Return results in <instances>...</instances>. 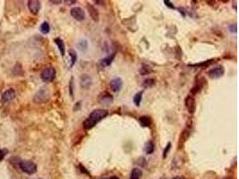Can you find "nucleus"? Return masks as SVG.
Returning a JSON list of instances; mask_svg holds the SVG:
<instances>
[{"label": "nucleus", "instance_id": "obj_9", "mask_svg": "<svg viewBox=\"0 0 239 179\" xmlns=\"http://www.w3.org/2000/svg\"><path fill=\"white\" fill-rule=\"evenodd\" d=\"M40 2L38 0H30L28 1V8L30 12L33 15H38L40 10Z\"/></svg>", "mask_w": 239, "mask_h": 179}, {"label": "nucleus", "instance_id": "obj_34", "mask_svg": "<svg viewBox=\"0 0 239 179\" xmlns=\"http://www.w3.org/2000/svg\"><path fill=\"white\" fill-rule=\"evenodd\" d=\"M51 3H55V4H60L61 1H50Z\"/></svg>", "mask_w": 239, "mask_h": 179}, {"label": "nucleus", "instance_id": "obj_8", "mask_svg": "<svg viewBox=\"0 0 239 179\" xmlns=\"http://www.w3.org/2000/svg\"><path fill=\"white\" fill-rule=\"evenodd\" d=\"M99 101H100V103H101L103 105H109L114 101V98L111 94L109 93V92L104 91V92H102V93L100 94Z\"/></svg>", "mask_w": 239, "mask_h": 179}, {"label": "nucleus", "instance_id": "obj_5", "mask_svg": "<svg viewBox=\"0 0 239 179\" xmlns=\"http://www.w3.org/2000/svg\"><path fill=\"white\" fill-rule=\"evenodd\" d=\"M225 73V68L222 65H218L216 67H213L208 72V75L211 79H219L222 77Z\"/></svg>", "mask_w": 239, "mask_h": 179}, {"label": "nucleus", "instance_id": "obj_13", "mask_svg": "<svg viewBox=\"0 0 239 179\" xmlns=\"http://www.w3.org/2000/svg\"><path fill=\"white\" fill-rule=\"evenodd\" d=\"M15 97V91L14 89H9L7 90H5L4 93L2 94V101L3 102H9L11 100H13Z\"/></svg>", "mask_w": 239, "mask_h": 179}, {"label": "nucleus", "instance_id": "obj_10", "mask_svg": "<svg viewBox=\"0 0 239 179\" xmlns=\"http://www.w3.org/2000/svg\"><path fill=\"white\" fill-rule=\"evenodd\" d=\"M109 86L113 91H119L123 87V81L120 77H116L110 81Z\"/></svg>", "mask_w": 239, "mask_h": 179}, {"label": "nucleus", "instance_id": "obj_12", "mask_svg": "<svg viewBox=\"0 0 239 179\" xmlns=\"http://www.w3.org/2000/svg\"><path fill=\"white\" fill-rule=\"evenodd\" d=\"M116 57V53H112V54H110L108 55V57H106L105 58H103L100 61V63H99V66L100 67L101 69L103 68H106V67H108V65H111V63L113 62V60Z\"/></svg>", "mask_w": 239, "mask_h": 179}, {"label": "nucleus", "instance_id": "obj_25", "mask_svg": "<svg viewBox=\"0 0 239 179\" xmlns=\"http://www.w3.org/2000/svg\"><path fill=\"white\" fill-rule=\"evenodd\" d=\"M171 146H172V144H171V143H170V141H169V143H168L167 146L165 147V149H164V151H163V159H164L167 158V156H168V153L169 152V151H170V149H171Z\"/></svg>", "mask_w": 239, "mask_h": 179}, {"label": "nucleus", "instance_id": "obj_19", "mask_svg": "<svg viewBox=\"0 0 239 179\" xmlns=\"http://www.w3.org/2000/svg\"><path fill=\"white\" fill-rule=\"evenodd\" d=\"M143 90L138 91L137 93L133 96V103L136 107H139L141 105V102H142V98H143Z\"/></svg>", "mask_w": 239, "mask_h": 179}, {"label": "nucleus", "instance_id": "obj_31", "mask_svg": "<svg viewBox=\"0 0 239 179\" xmlns=\"http://www.w3.org/2000/svg\"><path fill=\"white\" fill-rule=\"evenodd\" d=\"M173 179H186L185 176H177L176 177H174Z\"/></svg>", "mask_w": 239, "mask_h": 179}, {"label": "nucleus", "instance_id": "obj_27", "mask_svg": "<svg viewBox=\"0 0 239 179\" xmlns=\"http://www.w3.org/2000/svg\"><path fill=\"white\" fill-rule=\"evenodd\" d=\"M228 29L231 32H234V33H236L237 32V26H236V23H234V24H231V25L228 26Z\"/></svg>", "mask_w": 239, "mask_h": 179}, {"label": "nucleus", "instance_id": "obj_16", "mask_svg": "<svg viewBox=\"0 0 239 179\" xmlns=\"http://www.w3.org/2000/svg\"><path fill=\"white\" fill-rule=\"evenodd\" d=\"M139 122H140V125H142V127H150L152 123L151 117L147 116H141L139 118Z\"/></svg>", "mask_w": 239, "mask_h": 179}, {"label": "nucleus", "instance_id": "obj_29", "mask_svg": "<svg viewBox=\"0 0 239 179\" xmlns=\"http://www.w3.org/2000/svg\"><path fill=\"white\" fill-rule=\"evenodd\" d=\"M164 3H165V5H166L168 7H169L171 9H175V5L172 3H171V1H167V0H165Z\"/></svg>", "mask_w": 239, "mask_h": 179}, {"label": "nucleus", "instance_id": "obj_28", "mask_svg": "<svg viewBox=\"0 0 239 179\" xmlns=\"http://www.w3.org/2000/svg\"><path fill=\"white\" fill-rule=\"evenodd\" d=\"M79 168H80V170H81V172H82V173H84V174H86V175H90V174H89V172H88V170H87L86 168H85L82 164H80V165H79Z\"/></svg>", "mask_w": 239, "mask_h": 179}, {"label": "nucleus", "instance_id": "obj_32", "mask_svg": "<svg viewBox=\"0 0 239 179\" xmlns=\"http://www.w3.org/2000/svg\"><path fill=\"white\" fill-rule=\"evenodd\" d=\"M66 3V5H73V4H75L76 1H65Z\"/></svg>", "mask_w": 239, "mask_h": 179}, {"label": "nucleus", "instance_id": "obj_20", "mask_svg": "<svg viewBox=\"0 0 239 179\" xmlns=\"http://www.w3.org/2000/svg\"><path fill=\"white\" fill-rule=\"evenodd\" d=\"M143 176V171L140 168H133L131 172L130 179H140Z\"/></svg>", "mask_w": 239, "mask_h": 179}, {"label": "nucleus", "instance_id": "obj_6", "mask_svg": "<svg viewBox=\"0 0 239 179\" xmlns=\"http://www.w3.org/2000/svg\"><path fill=\"white\" fill-rule=\"evenodd\" d=\"M71 15L75 18L77 21H83L86 17V15H85V12L81 8V7H73L70 11Z\"/></svg>", "mask_w": 239, "mask_h": 179}, {"label": "nucleus", "instance_id": "obj_35", "mask_svg": "<svg viewBox=\"0 0 239 179\" xmlns=\"http://www.w3.org/2000/svg\"><path fill=\"white\" fill-rule=\"evenodd\" d=\"M222 179H233V178L230 177V176H226V177H224V178H222Z\"/></svg>", "mask_w": 239, "mask_h": 179}, {"label": "nucleus", "instance_id": "obj_21", "mask_svg": "<svg viewBox=\"0 0 239 179\" xmlns=\"http://www.w3.org/2000/svg\"><path fill=\"white\" fill-rule=\"evenodd\" d=\"M40 32L43 34H48V32H50V24H48V22H43L41 23V25H40Z\"/></svg>", "mask_w": 239, "mask_h": 179}, {"label": "nucleus", "instance_id": "obj_11", "mask_svg": "<svg viewBox=\"0 0 239 179\" xmlns=\"http://www.w3.org/2000/svg\"><path fill=\"white\" fill-rule=\"evenodd\" d=\"M87 10L89 12V15H90V18L94 22H98L100 21V13H99V11L97 10L96 7H94L92 5L88 4L87 5Z\"/></svg>", "mask_w": 239, "mask_h": 179}, {"label": "nucleus", "instance_id": "obj_15", "mask_svg": "<svg viewBox=\"0 0 239 179\" xmlns=\"http://www.w3.org/2000/svg\"><path fill=\"white\" fill-rule=\"evenodd\" d=\"M54 42L56 43L58 49H59V51H60V54L62 57H65V42L62 39H60V38H56L54 40Z\"/></svg>", "mask_w": 239, "mask_h": 179}, {"label": "nucleus", "instance_id": "obj_7", "mask_svg": "<svg viewBox=\"0 0 239 179\" xmlns=\"http://www.w3.org/2000/svg\"><path fill=\"white\" fill-rule=\"evenodd\" d=\"M185 104H186V108L188 110V112L190 114H193L194 111L196 109V102H195V98L191 96V95H188L186 98V100H185Z\"/></svg>", "mask_w": 239, "mask_h": 179}, {"label": "nucleus", "instance_id": "obj_14", "mask_svg": "<svg viewBox=\"0 0 239 179\" xmlns=\"http://www.w3.org/2000/svg\"><path fill=\"white\" fill-rule=\"evenodd\" d=\"M91 83H92V79L88 75H83L81 78H80V84L84 89L89 88L91 85Z\"/></svg>", "mask_w": 239, "mask_h": 179}, {"label": "nucleus", "instance_id": "obj_24", "mask_svg": "<svg viewBox=\"0 0 239 179\" xmlns=\"http://www.w3.org/2000/svg\"><path fill=\"white\" fill-rule=\"evenodd\" d=\"M78 48L81 49L82 51H85L87 49V48H88V43H87V41L85 40H82L81 41H80L79 43H78Z\"/></svg>", "mask_w": 239, "mask_h": 179}, {"label": "nucleus", "instance_id": "obj_33", "mask_svg": "<svg viewBox=\"0 0 239 179\" xmlns=\"http://www.w3.org/2000/svg\"><path fill=\"white\" fill-rule=\"evenodd\" d=\"M105 179H118V176H113L111 177H108V178H105Z\"/></svg>", "mask_w": 239, "mask_h": 179}, {"label": "nucleus", "instance_id": "obj_18", "mask_svg": "<svg viewBox=\"0 0 239 179\" xmlns=\"http://www.w3.org/2000/svg\"><path fill=\"white\" fill-rule=\"evenodd\" d=\"M155 150V146L154 143H153V141H148L144 145V151L146 154H151L153 153Z\"/></svg>", "mask_w": 239, "mask_h": 179}, {"label": "nucleus", "instance_id": "obj_2", "mask_svg": "<svg viewBox=\"0 0 239 179\" xmlns=\"http://www.w3.org/2000/svg\"><path fill=\"white\" fill-rule=\"evenodd\" d=\"M19 166L22 171L28 175H32L37 171V165L30 160H22L19 163Z\"/></svg>", "mask_w": 239, "mask_h": 179}, {"label": "nucleus", "instance_id": "obj_3", "mask_svg": "<svg viewBox=\"0 0 239 179\" xmlns=\"http://www.w3.org/2000/svg\"><path fill=\"white\" fill-rule=\"evenodd\" d=\"M56 75H57L56 69L52 66H50V67H47V68H45L41 72L40 78L44 83H50L56 78Z\"/></svg>", "mask_w": 239, "mask_h": 179}, {"label": "nucleus", "instance_id": "obj_23", "mask_svg": "<svg viewBox=\"0 0 239 179\" xmlns=\"http://www.w3.org/2000/svg\"><path fill=\"white\" fill-rule=\"evenodd\" d=\"M154 84H155V80L152 78H148L143 81V86L145 89H148V88H151Z\"/></svg>", "mask_w": 239, "mask_h": 179}, {"label": "nucleus", "instance_id": "obj_4", "mask_svg": "<svg viewBox=\"0 0 239 179\" xmlns=\"http://www.w3.org/2000/svg\"><path fill=\"white\" fill-rule=\"evenodd\" d=\"M48 98H50V92H48V90L46 88H42L36 93V95L34 97V101L38 102V103H41V102L47 101Z\"/></svg>", "mask_w": 239, "mask_h": 179}, {"label": "nucleus", "instance_id": "obj_17", "mask_svg": "<svg viewBox=\"0 0 239 179\" xmlns=\"http://www.w3.org/2000/svg\"><path fill=\"white\" fill-rule=\"evenodd\" d=\"M68 54H69V57H70V67H73V65H75L76 61H77V53L75 49L70 48L68 50Z\"/></svg>", "mask_w": 239, "mask_h": 179}, {"label": "nucleus", "instance_id": "obj_30", "mask_svg": "<svg viewBox=\"0 0 239 179\" xmlns=\"http://www.w3.org/2000/svg\"><path fill=\"white\" fill-rule=\"evenodd\" d=\"M69 90H70V95L73 97V78H71L70 80V83H69Z\"/></svg>", "mask_w": 239, "mask_h": 179}, {"label": "nucleus", "instance_id": "obj_26", "mask_svg": "<svg viewBox=\"0 0 239 179\" xmlns=\"http://www.w3.org/2000/svg\"><path fill=\"white\" fill-rule=\"evenodd\" d=\"M8 153V150L7 149H0V161L5 159V157L7 156V154Z\"/></svg>", "mask_w": 239, "mask_h": 179}, {"label": "nucleus", "instance_id": "obj_1", "mask_svg": "<svg viewBox=\"0 0 239 179\" xmlns=\"http://www.w3.org/2000/svg\"><path fill=\"white\" fill-rule=\"evenodd\" d=\"M108 115V112L106 109H101V108L94 109L83 122V128L87 131L90 130V129H92L98 123H100L103 118H105Z\"/></svg>", "mask_w": 239, "mask_h": 179}, {"label": "nucleus", "instance_id": "obj_22", "mask_svg": "<svg viewBox=\"0 0 239 179\" xmlns=\"http://www.w3.org/2000/svg\"><path fill=\"white\" fill-rule=\"evenodd\" d=\"M151 73H152V69L151 68L149 65H143L142 66V68L140 69V73L142 75H150Z\"/></svg>", "mask_w": 239, "mask_h": 179}]
</instances>
